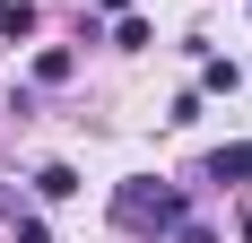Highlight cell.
Listing matches in <instances>:
<instances>
[{
	"label": "cell",
	"instance_id": "5",
	"mask_svg": "<svg viewBox=\"0 0 252 243\" xmlns=\"http://www.w3.org/2000/svg\"><path fill=\"white\" fill-rule=\"evenodd\" d=\"M235 78H244L235 61H200V87H209V96H235Z\"/></svg>",
	"mask_w": 252,
	"mask_h": 243
},
{
	"label": "cell",
	"instance_id": "6",
	"mask_svg": "<svg viewBox=\"0 0 252 243\" xmlns=\"http://www.w3.org/2000/svg\"><path fill=\"white\" fill-rule=\"evenodd\" d=\"M35 191H44V200H70V191H78V174H70V165H44V174H35Z\"/></svg>",
	"mask_w": 252,
	"mask_h": 243
},
{
	"label": "cell",
	"instance_id": "9",
	"mask_svg": "<svg viewBox=\"0 0 252 243\" xmlns=\"http://www.w3.org/2000/svg\"><path fill=\"white\" fill-rule=\"evenodd\" d=\"M104 9H113V18H122V9H130V0H104Z\"/></svg>",
	"mask_w": 252,
	"mask_h": 243
},
{
	"label": "cell",
	"instance_id": "7",
	"mask_svg": "<svg viewBox=\"0 0 252 243\" xmlns=\"http://www.w3.org/2000/svg\"><path fill=\"white\" fill-rule=\"evenodd\" d=\"M174 243H218V235H209V226H174Z\"/></svg>",
	"mask_w": 252,
	"mask_h": 243
},
{
	"label": "cell",
	"instance_id": "4",
	"mask_svg": "<svg viewBox=\"0 0 252 243\" xmlns=\"http://www.w3.org/2000/svg\"><path fill=\"white\" fill-rule=\"evenodd\" d=\"M113 44H122V52H148L157 35H148V18H130V9H122V18H113Z\"/></svg>",
	"mask_w": 252,
	"mask_h": 243
},
{
	"label": "cell",
	"instance_id": "8",
	"mask_svg": "<svg viewBox=\"0 0 252 243\" xmlns=\"http://www.w3.org/2000/svg\"><path fill=\"white\" fill-rule=\"evenodd\" d=\"M18 243H52V235H44V226H35V217H18Z\"/></svg>",
	"mask_w": 252,
	"mask_h": 243
},
{
	"label": "cell",
	"instance_id": "1",
	"mask_svg": "<svg viewBox=\"0 0 252 243\" xmlns=\"http://www.w3.org/2000/svg\"><path fill=\"white\" fill-rule=\"evenodd\" d=\"M113 217L122 226H183V191L174 182H122L113 191Z\"/></svg>",
	"mask_w": 252,
	"mask_h": 243
},
{
	"label": "cell",
	"instance_id": "10",
	"mask_svg": "<svg viewBox=\"0 0 252 243\" xmlns=\"http://www.w3.org/2000/svg\"><path fill=\"white\" fill-rule=\"evenodd\" d=\"M244 243H252V217H244Z\"/></svg>",
	"mask_w": 252,
	"mask_h": 243
},
{
	"label": "cell",
	"instance_id": "2",
	"mask_svg": "<svg viewBox=\"0 0 252 243\" xmlns=\"http://www.w3.org/2000/svg\"><path fill=\"white\" fill-rule=\"evenodd\" d=\"M209 174H218V182H252V139H226L209 156Z\"/></svg>",
	"mask_w": 252,
	"mask_h": 243
},
{
	"label": "cell",
	"instance_id": "3",
	"mask_svg": "<svg viewBox=\"0 0 252 243\" xmlns=\"http://www.w3.org/2000/svg\"><path fill=\"white\" fill-rule=\"evenodd\" d=\"M18 35H35V0H0V44H18Z\"/></svg>",
	"mask_w": 252,
	"mask_h": 243
}]
</instances>
